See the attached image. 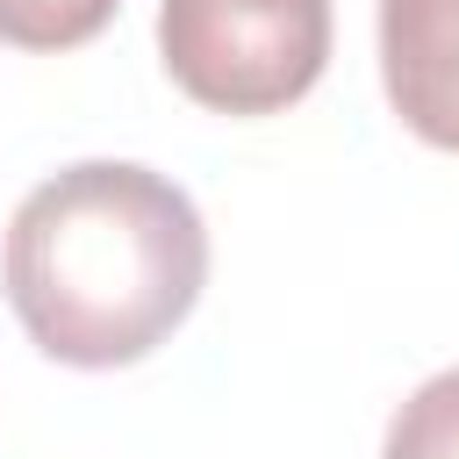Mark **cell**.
I'll return each mask as SVG.
<instances>
[{
  "mask_svg": "<svg viewBox=\"0 0 459 459\" xmlns=\"http://www.w3.org/2000/svg\"><path fill=\"white\" fill-rule=\"evenodd\" d=\"M0 287L43 359L115 373L194 316L208 287V222L179 179L129 158H79L22 194Z\"/></svg>",
  "mask_w": 459,
  "mask_h": 459,
  "instance_id": "obj_1",
  "label": "cell"
},
{
  "mask_svg": "<svg viewBox=\"0 0 459 459\" xmlns=\"http://www.w3.org/2000/svg\"><path fill=\"white\" fill-rule=\"evenodd\" d=\"M330 0H158V57L208 115H280L330 65Z\"/></svg>",
  "mask_w": 459,
  "mask_h": 459,
  "instance_id": "obj_2",
  "label": "cell"
},
{
  "mask_svg": "<svg viewBox=\"0 0 459 459\" xmlns=\"http://www.w3.org/2000/svg\"><path fill=\"white\" fill-rule=\"evenodd\" d=\"M380 86L409 136L459 158V0H380Z\"/></svg>",
  "mask_w": 459,
  "mask_h": 459,
  "instance_id": "obj_3",
  "label": "cell"
},
{
  "mask_svg": "<svg viewBox=\"0 0 459 459\" xmlns=\"http://www.w3.org/2000/svg\"><path fill=\"white\" fill-rule=\"evenodd\" d=\"M380 459H459V366L430 373L394 416Z\"/></svg>",
  "mask_w": 459,
  "mask_h": 459,
  "instance_id": "obj_4",
  "label": "cell"
},
{
  "mask_svg": "<svg viewBox=\"0 0 459 459\" xmlns=\"http://www.w3.org/2000/svg\"><path fill=\"white\" fill-rule=\"evenodd\" d=\"M122 0H0L7 50H79L115 22Z\"/></svg>",
  "mask_w": 459,
  "mask_h": 459,
  "instance_id": "obj_5",
  "label": "cell"
}]
</instances>
